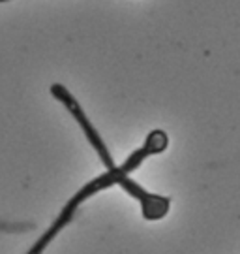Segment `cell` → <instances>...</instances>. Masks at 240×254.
I'll return each instance as SVG.
<instances>
[{"mask_svg": "<svg viewBox=\"0 0 240 254\" xmlns=\"http://www.w3.org/2000/svg\"><path fill=\"white\" fill-rule=\"evenodd\" d=\"M167 145H169V137H167V134H165L163 130H154V132H150L148 137H146V141H144V145L139 147L137 151H134V153L130 154L126 162H122L120 166H116L115 170H107L105 173H101L96 179H92L90 183H87L79 192H75V196L64 205V209L60 211V215L54 218V222L51 224V228L36 241L34 245H32V249H30L27 254L44 253L45 249H47V245L60 234V230L66 228L71 220H73V215H75V211H77V207H79L83 201H87L90 196H94V194H98V192H103L105 189H111V187L118 185L124 177H130V173L135 172L148 156L163 153V151L167 149Z\"/></svg>", "mask_w": 240, "mask_h": 254, "instance_id": "6da1fadb", "label": "cell"}, {"mask_svg": "<svg viewBox=\"0 0 240 254\" xmlns=\"http://www.w3.org/2000/svg\"><path fill=\"white\" fill-rule=\"evenodd\" d=\"M51 94H53L54 98L62 104L64 108L70 111L71 117L79 123L81 130L85 132V136H87V139H89L90 147H94V151L98 153L99 160L103 162V166H105L107 170H115L116 164H115V160H113L111 153L107 151L105 141H103L101 136L96 132V128L92 127V123H90L89 117L85 115V111H83V108L79 106V102L71 96V92L68 91L64 85H60V83H54V85H51Z\"/></svg>", "mask_w": 240, "mask_h": 254, "instance_id": "7a4b0ae2", "label": "cell"}, {"mask_svg": "<svg viewBox=\"0 0 240 254\" xmlns=\"http://www.w3.org/2000/svg\"><path fill=\"white\" fill-rule=\"evenodd\" d=\"M118 187L126 194H130L132 198H135V200L141 203V213L144 220L156 222V220H161V218L167 217V213H169L171 209V200L167 196H158V194L146 192L132 177H124L122 181L118 183Z\"/></svg>", "mask_w": 240, "mask_h": 254, "instance_id": "3957f363", "label": "cell"}, {"mask_svg": "<svg viewBox=\"0 0 240 254\" xmlns=\"http://www.w3.org/2000/svg\"><path fill=\"white\" fill-rule=\"evenodd\" d=\"M0 2H6V0H0Z\"/></svg>", "mask_w": 240, "mask_h": 254, "instance_id": "277c9868", "label": "cell"}]
</instances>
